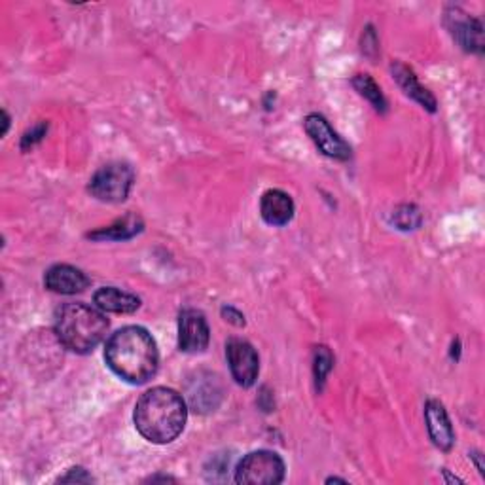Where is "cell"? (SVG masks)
<instances>
[{
    "label": "cell",
    "instance_id": "e0dca14e",
    "mask_svg": "<svg viewBox=\"0 0 485 485\" xmlns=\"http://www.w3.org/2000/svg\"><path fill=\"white\" fill-rule=\"evenodd\" d=\"M313 371H315V383H317V391H322V385L326 381V376L330 373V370L334 368V357L332 352H330L328 347L321 345L315 349V361H313Z\"/></svg>",
    "mask_w": 485,
    "mask_h": 485
},
{
    "label": "cell",
    "instance_id": "30bf717a",
    "mask_svg": "<svg viewBox=\"0 0 485 485\" xmlns=\"http://www.w3.org/2000/svg\"><path fill=\"white\" fill-rule=\"evenodd\" d=\"M44 284H46L48 291L55 294L71 296L90 289L92 279L82 270L69 266V263H55V266H52L46 275H44Z\"/></svg>",
    "mask_w": 485,
    "mask_h": 485
},
{
    "label": "cell",
    "instance_id": "7402d4cb",
    "mask_svg": "<svg viewBox=\"0 0 485 485\" xmlns=\"http://www.w3.org/2000/svg\"><path fill=\"white\" fill-rule=\"evenodd\" d=\"M3 116H5V129H3V135H6V131H8V127H10V116H8L6 110L3 113Z\"/></svg>",
    "mask_w": 485,
    "mask_h": 485
},
{
    "label": "cell",
    "instance_id": "5bb4252c",
    "mask_svg": "<svg viewBox=\"0 0 485 485\" xmlns=\"http://www.w3.org/2000/svg\"><path fill=\"white\" fill-rule=\"evenodd\" d=\"M94 302L101 312L118 315L135 313L141 307V300L135 294L120 291L116 286H103L94 294Z\"/></svg>",
    "mask_w": 485,
    "mask_h": 485
},
{
    "label": "cell",
    "instance_id": "ba28073f",
    "mask_svg": "<svg viewBox=\"0 0 485 485\" xmlns=\"http://www.w3.org/2000/svg\"><path fill=\"white\" fill-rule=\"evenodd\" d=\"M303 127L324 156L340 162L351 160V146L336 134L324 116L310 114L303 120Z\"/></svg>",
    "mask_w": 485,
    "mask_h": 485
},
{
    "label": "cell",
    "instance_id": "7c38bea8",
    "mask_svg": "<svg viewBox=\"0 0 485 485\" xmlns=\"http://www.w3.org/2000/svg\"><path fill=\"white\" fill-rule=\"evenodd\" d=\"M260 214L270 226H286L294 218L292 197L282 190H268L260 200Z\"/></svg>",
    "mask_w": 485,
    "mask_h": 485
},
{
    "label": "cell",
    "instance_id": "9a60e30c",
    "mask_svg": "<svg viewBox=\"0 0 485 485\" xmlns=\"http://www.w3.org/2000/svg\"><path fill=\"white\" fill-rule=\"evenodd\" d=\"M143 230H144L143 218L135 213H127L124 218H118L114 224L87 233V237L94 241H127L139 235Z\"/></svg>",
    "mask_w": 485,
    "mask_h": 485
},
{
    "label": "cell",
    "instance_id": "6da1fadb",
    "mask_svg": "<svg viewBox=\"0 0 485 485\" xmlns=\"http://www.w3.org/2000/svg\"><path fill=\"white\" fill-rule=\"evenodd\" d=\"M104 361L116 376L131 385L150 381L158 371L156 340L143 326H125L106 341Z\"/></svg>",
    "mask_w": 485,
    "mask_h": 485
},
{
    "label": "cell",
    "instance_id": "ac0fdd59",
    "mask_svg": "<svg viewBox=\"0 0 485 485\" xmlns=\"http://www.w3.org/2000/svg\"><path fill=\"white\" fill-rule=\"evenodd\" d=\"M392 223L399 226V230H417L423 223V216L415 205H402L392 213Z\"/></svg>",
    "mask_w": 485,
    "mask_h": 485
},
{
    "label": "cell",
    "instance_id": "277c9868",
    "mask_svg": "<svg viewBox=\"0 0 485 485\" xmlns=\"http://www.w3.org/2000/svg\"><path fill=\"white\" fill-rule=\"evenodd\" d=\"M135 173L127 163L114 162L101 167L94 176L87 190L103 203H122L134 188Z\"/></svg>",
    "mask_w": 485,
    "mask_h": 485
},
{
    "label": "cell",
    "instance_id": "8992f818",
    "mask_svg": "<svg viewBox=\"0 0 485 485\" xmlns=\"http://www.w3.org/2000/svg\"><path fill=\"white\" fill-rule=\"evenodd\" d=\"M226 359L237 385L247 389L256 383L260 373V359L256 349L247 340L232 338L226 343Z\"/></svg>",
    "mask_w": 485,
    "mask_h": 485
},
{
    "label": "cell",
    "instance_id": "52a82bcc",
    "mask_svg": "<svg viewBox=\"0 0 485 485\" xmlns=\"http://www.w3.org/2000/svg\"><path fill=\"white\" fill-rule=\"evenodd\" d=\"M444 25L462 50L469 54H483V27L476 17L451 6L444 14Z\"/></svg>",
    "mask_w": 485,
    "mask_h": 485
},
{
    "label": "cell",
    "instance_id": "2e32d148",
    "mask_svg": "<svg viewBox=\"0 0 485 485\" xmlns=\"http://www.w3.org/2000/svg\"><path fill=\"white\" fill-rule=\"evenodd\" d=\"M352 85L355 90L371 103V106L378 110V113H387V99L381 94V87L376 84L370 74H357L352 78Z\"/></svg>",
    "mask_w": 485,
    "mask_h": 485
},
{
    "label": "cell",
    "instance_id": "3957f363",
    "mask_svg": "<svg viewBox=\"0 0 485 485\" xmlns=\"http://www.w3.org/2000/svg\"><path fill=\"white\" fill-rule=\"evenodd\" d=\"M108 332V321L92 305L64 303L55 313V334L59 341L78 355L92 352Z\"/></svg>",
    "mask_w": 485,
    "mask_h": 485
},
{
    "label": "cell",
    "instance_id": "ffe728a7",
    "mask_svg": "<svg viewBox=\"0 0 485 485\" xmlns=\"http://www.w3.org/2000/svg\"><path fill=\"white\" fill-rule=\"evenodd\" d=\"M59 481H63V483H74V481L76 483H92L94 481V476L87 474L85 469L76 467V469H69V472L64 474V476H61Z\"/></svg>",
    "mask_w": 485,
    "mask_h": 485
},
{
    "label": "cell",
    "instance_id": "5b68a950",
    "mask_svg": "<svg viewBox=\"0 0 485 485\" xmlns=\"http://www.w3.org/2000/svg\"><path fill=\"white\" fill-rule=\"evenodd\" d=\"M284 460L279 453L258 450L241 459L235 470V481L242 485H275L284 480Z\"/></svg>",
    "mask_w": 485,
    "mask_h": 485
},
{
    "label": "cell",
    "instance_id": "44dd1931",
    "mask_svg": "<svg viewBox=\"0 0 485 485\" xmlns=\"http://www.w3.org/2000/svg\"><path fill=\"white\" fill-rule=\"evenodd\" d=\"M223 317L235 326H245V317L237 310H233V307H223Z\"/></svg>",
    "mask_w": 485,
    "mask_h": 485
},
{
    "label": "cell",
    "instance_id": "8fae6325",
    "mask_svg": "<svg viewBox=\"0 0 485 485\" xmlns=\"http://www.w3.org/2000/svg\"><path fill=\"white\" fill-rule=\"evenodd\" d=\"M425 421L432 444L438 450L450 451L455 444V431L451 427L444 404L438 401H429L425 404Z\"/></svg>",
    "mask_w": 485,
    "mask_h": 485
},
{
    "label": "cell",
    "instance_id": "9c48e42d",
    "mask_svg": "<svg viewBox=\"0 0 485 485\" xmlns=\"http://www.w3.org/2000/svg\"><path fill=\"white\" fill-rule=\"evenodd\" d=\"M211 340L207 319L197 310H184L179 315V347L184 352H203Z\"/></svg>",
    "mask_w": 485,
    "mask_h": 485
},
{
    "label": "cell",
    "instance_id": "7a4b0ae2",
    "mask_svg": "<svg viewBox=\"0 0 485 485\" xmlns=\"http://www.w3.org/2000/svg\"><path fill=\"white\" fill-rule=\"evenodd\" d=\"M188 408L179 394L167 387L146 391L135 406V427L152 444H171L186 427Z\"/></svg>",
    "mask_w": 485,
    "mask_h": 485
},
{
    "label": "cell",
    "instance_id": "603a6c76",
    "mask_svg": "<svg viewBox=\"0 0 485 485\" xmlns=\"http://www.w3.org/2000/svg\"><path fill=\"white\" fill-rule=\"evenodd\" d=\"M326 483H347V480H343V478H334V476H332V478H328V480H326Z\"/></svg>",
    "mask_w": 485,
    "mask_h": 485
},
{
    "label": "cell",
    "instance_id": "4fadbf2b",
    "mask_svg": "<svg viewBox=\"0 0 485 485\" xmlns=\"http://www.w3.org/2000/svg\"><path fill=\"white\" fill-rule=\"evenodd\" d=\"M391 73H392V78L396 80V84L402 87V92L410 99L417 101L423 108H427L429 113H436V108H438L436 97L427 90L425 85L419 84L415 73L408 67V64L396 61V63L391 64Z\"/></svg>",
    "mask_w": 485,
    "mask_h": 485
},
{
    "label": "cell",
    "instance_id": "d6986e66",
    "mask_svg": "<svg viewBox=\"0 0 485 485\" xmlns=\"http://www.w3.org/2000/svg\"><path fill=\"white\" fill-rule=\"evenodd\" d=\"M46 131H48V124H40V125L33 127L29 134H25L24 141H21V150L33 148L38 141H42V137H46Z\"/></svg>",
    "mask_w": 485,
    "mask_h": 485
}]
</instances>
